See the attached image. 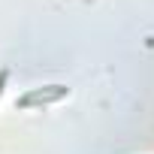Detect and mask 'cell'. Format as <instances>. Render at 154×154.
I'll list each match as a JSON object with an SVG mask.
<instances>
[{
  "label": "cell",
  "mask_w": 154,
  "mask_h": 154,
  "mask_svg": "<svg viewBox=\"0 0 154 154\" xmlns=\"http://www.w3.org/2000/svg\"><path fill=\"white\" fill-rule=\"evenodd\" d=\"M3 79H6V75H0V88H3Z\"/></svg>",
  "instance_id": "1"
}]
</instances>
